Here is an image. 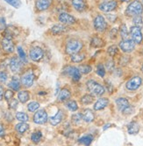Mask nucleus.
I'll return each mask as SVG.
<instances>
[{"label":"nucleus","mask_w":143,"mask_h":146,"mask_svg":"<svg viewBox=\"0 0 143 146\" xmlns=\"http://www.w3.org/2000/svg\"><path fill=\"white\" fill-rule=\"evenodd\" d=\"M86 86H87V89L89 90V92L90 94H92L93 96H100L104 95V93H105V88L100 83L94 81V80H89L86 82Z\"/></svg>","instance_id":"1"},{"label":"nucleus","mask_w":143,"mask_h":146,"mask_svg":"<svg viewBox=\"0 0 143 146\" xmlns=\"http://www.w3.org/2000/svg\"><path fill=\"white\" fill-rule=\"evenodd\" d=\"M83 42L78 40V39H70L68 41L66 45V54L69 55H73L75 54H77L82 48H83Z\"/></svg>","instance_id":"2"},{"label":"nucleus","mask_w":143,"mask_h":146,"mask_svg":"<svg viewBox=\"0 0 143 146\" xmlns=\"http://www.w3.org/2000/svg\"><path fill=\"white\" fill-rule=\"evenodd\" d=\"M143 11V6L141 3L138 0H134L130 4L127 8L126 13L128 16H140Z\"/></svg>","instance_id":"3"},{"label":"nucleus","mask_w":143,"mask_h":146,"mask_svg":"<svg viewBox=\"0 0 143 146\" xmlns=\"http://www.w3.org/2000/svg\"><path fill=\"white\" fill-rule=\"evenodd\" d=\"M63 73L66 74L69 76H70L74 82H78L81 79V73H80L78 68L71 67V66H67V67L63 69Z\"/></svg>","instance_id":"4"},{"label":"nucleus","mask_w":143,"mask_h":146,"mask_svg":"<svg viewBox=\"0 0 143 146\" xmlns=\"http://www.w3.org/2000/svg\"><path fill=\"white\" fill-rule=\"evenodd\" d=\"M34 80H35V76H34L33 72L32 70H28L21 76L20 81H21V83L25 88H30L31 86H33Z\"/></svg>","instance_id":"5"},{"label":"nucleus","mask_w":143,"mask_h":146,"mask_svg":"<svg viewBox=\"0 0 143 146\" xmlns=\"http://www.w3.org/2000/svg\"><path fill=\"white\" fill-rule=\"evenodd\" d=\"M142 83V79L140 76H134L131 78L126 84V89L129 91H134L137 90Z\"/></svg>","instance_id":"6"},{"label":"nucleus","mask_w":143,"mask_h":146,"mask_svg":"<svg viewBox=\"0 0 143 146\" xmlns=\"http://www.w3.org/2000/svg\"><path fill=\"white\" fill-rule=\"evenodd\" d=\"M44 56V51L39 46H34L30 49L29 57L33 61H40Z\"/></svg>","instance_id":"7"},{"label":"nucleus","mask_w":143,"mask_h":146,"mask_svg":"<svg viewBox=\"0 0 143 146\" xmlns=\"http://www.w3.org/2000/svg\"><path fill=\"white\" fill-rule=\"evenodd\" d=\"M47 121V114L44 110H39L33 115V122L37 124H44Z\"/></svg>","instance_id":"8"},{"label":"nucleus","mask_w":143,"mask_h":146,"mask_svg":"<svg viewBox=\"0 0 143 146\" xmlns=\"http://www.w3.org/2000/svg\"><path fill=\"white\" fill-rule=\"evenodd\" d=\"M106 21L105 19V17H103L102 15H98L95 19H94V28L98 32H103L106 29Z\"/></svg>","instance_id":"9"},{"label":"nucleus","mask_w":143,"mask_h":146,"mask_svg":"<svg viewBox=\"0 0 143 146\" xmlns=\"http://www.w3.org/2000/svg\"><path fill=\"white\" fill-rule=\"evenodd\" d=\"M130 35L132 37V40L136 43V44H140L142 41V33L140 31V28L137 27V26H132L131 30H130Z\"/></svg>","instance_id":"10"},{"label":"nucleus","mask_w":143,"mask_h":146,"mask_svg":"<svg viewBox=\"0 0 143 146\" xmlns=\"http://www.w3.org/2000/svg\"><path fill=\"white\" fill-rule=\"evenodd\" d=\"M117 5H118V4H117L115 0H112V1H107V2H104V3L100 4L98 8L103 12H110V11L115 10Z\"/></svg>","instance_id":"11"},{"label":"nucleus","mask_w":143,"mask_h":146,"mask_svg":"<svg viewBox=\"0 0 143 146\" xmlns=\"http://www.w3.org/2000/svg\"><path fill=\"white\" fill-rule=\"evenodd\" d=\"M120 47L123 52H130L134 49L135 43L132 40V39H123V40L120 43Z\"/></svg>","instance_id":"12"},{"label":"nucleus","mask_w":143,"mask_h":146,"mask_svg":"<svg viewBox=\"0 0 143 146\" xmlns=\"http://www.w3.org/2000/svg\"><path fill=\"white\" fill-rule=\"evenodd\" d=\"M21 60L19 59L17 56L12 57L9 61V67L10 69L13 73H18L21 69Z\"/></svg>","instance_id":"13"},{"label":"nucleus","mask_w":143,"mask_h":146,"mask_svg":"<svg viewBox=\"0 0 143 146\" xmlns=\"http://www.w3.org/2000/svg\"><path fill=\"white\" fill-rule=\"evenodd\" d=\"M2 48L3 50L7 52V54H11V52H13L14 51V44L11 41V39H9L7 38H4L2 39Z\"/></svg>","instance_id":"14"},{"label":"nucleus","mask_w":143,"mask_h":146,"mask_svg":"<svg viewBox=\"0 0 143 146\" xmlns=\"http://www.w3.org/2000/svg\"><path fill=\"white\" fill-rule=\"evenodd\" d=\"M59 21L66 24V25H73L74 23H76V19L73 16H71L69 13H61L59 15Z\"/></svg>","instance_id":"15"},{"label":"nucleus","mask_w":143,"mask_h":146,"mask_svg":"<svg viewBox=\"0 0 143 146\" xmlns=\"http://www.w3.org/2000/svg\"><path fill=\"white\" fill-rule=\"evenodd\" d=\"M82 116H83V120L86 123H92L95 119V115L93 111L90 109L84 110L82 113Z\"/></svg>","instance_id":"16"},{"label":"nucleus","mask_w":143,"mask_h":146,"mask_svg":"<svg viewBox=\"0 0 143 146\" xmlns=\"http://www.w3.org/2000/svg\"><path fill=\"white\" fill-rule=\"evenodd\" d=\"M62 118H63V112L61 110H58L55 115L51 116L49 118V122H50L51 125L56 126L62 121Z\"/></svg>","instance_id":"17"},{"label":"nucleus","mask_w":143,"mask_h":146,"mask_svg":"<svg viewBox=\"0 0 143 146\" xmlns=\"http://www.w3.org/2000/svg\"><path fill=\"white\" fill-rule=\"evenodd\" d=\"M71 96V93L68 88H62L60 90L59 94H58V101L61 102H63L65 101H68Z\"/></svg>","instance_id":"18"},{"label":"nucleus","mask_w":143,"mask_h":146,"mask_svg":"<svg viewBox=\"0 0 143 146\" xmlns=\"http://www.w3.org/2000/svg\"><path fill=\"white\" fill-rule=\"evenodd\" d=\"M108 103H109V100L107 98H105V97L100 98L94 104V110L97 111L102 110L106 107V106L108 105Z\"/></svg>","instance_id":"19"},{"label":"nucleus","mask_w":143,"mask_h":146,"mask_svg":"<svg viewBox=\"0 0 143 146\" xmlns=\"http://www.w3.org/2000/svg\"><path fill=\"white\" fill-rule=\"evenodd\" d=\"M116 104H117V106H118L119 110L121 111V112L130 106L128 100L126 98H124V97H120V98L117 99L116 100Z\"/></svg>","instance_id":"20"},{"label":"nucleus","mask_w":143,"mask_h":146,"mask_svg":"<svg viewBox=\"0 0 143 146\" xmlns=\"http://www.w3.org/2000/svg\"><path fill=\"white\" fill-rule=\"evenodd\" d=\"M50 5H51L50 0H37L36 1V8L40 11L47 10Z\"/></svg>","instance_id":"21"},{"label":"nucleus","mask_w":143,"mask_h":146,"mask_svg":"<svg viewBox=\"0 0 143 146\" xmlns=\"http://www.w3.org/2000/svg\"><path fill=\"white\" fill-rule=\"evenodd\" d=\"M73 7L78 11H84L86 9V3L84 0H71Z\"/></svg>","instance_id":"22"},{"label":"nucleus","mask_w":143,"mask_h":146,"mask_svg":"<svg viewBox=\"0 0 143 146\" xmlns=\"http://www.w3.org/2000/svg\"><path fill=\"white\" fill-rule=\"evenodd\" d=\"M140 130V126L136 122H131L127 126V131L130 135H136Z\"/></svg>","instance_id":"23"},{"label":"nucleus","mask_w":143,"mask_h":146,"mask_svg":"<svg viewBox=\"0 0 143 146\" xmlns=\"http://www.w3.org/2000/svg\"><path fill=\"white\" fill-rule=\"evenodd\" d=\"M67 31V27L63 25H55L53 27L51 28V33L53 34H61Z\"/></svg>","instance_id":"24"},{"label":"nucleus","mask_w":143,"mask_h":146,"mask_svg":"<svg viewBox=\"0 0 143 146\" xmlns=\"http://www.w3.org/2000/svg\"><path fill=\"white\" fill-rule=\"evenodd\" d=\"M18 99L22 103L28 102V100L30 99V93L28 91H27V90L19 91L18 93Z\"/></svg>","instance_id":"25"},{"label":"nucleus","mask_w":143,"mask_h":146,"mask_svg":"<svg viewBox=\"0 0 143 146\" xmlns=\"http://www.w3.org/2000/svg\"><path fill=\"white\" fill-rule=\"evenodd\" d=\"M9 88H11L12 90L14 91H19V88H20V82L18 77L16 76H13L11 79V81L10 82V83L8 84Z\"/></svg>","instance_id":"26"},{"label":"nucleus","mask_w":143,"mask_h":146,"mask_svg":"<svg viewBox=\"0 0 143 146\" xmlns=\"http://www.w3.org/2000/svg\"><path fill=\"white\" fill-rule=\"evenodd\" d=\"M92 141H93V137L92 135H86V136H84L78 139V143H83L86 146H89L90 143H92Z\"/></svg>","instance_id":"27"},{"label":"nucleus","mask_w":143,"mask_h":146,"mask_svg":"<svg viewBox=\"0 0 143 146\" xmlns=\"http://www.w3.org/2000/svg\"><path fill=\"white\" fill-rule=\"evenodd\" d=\"M84 59H85V54H82V52H77V54L71 55V61L75 63L82 62Z\"/></svg>","instance_id":"28"},{"label":"nucleus","mask_w":143,"mask_h":146,"mask_svg":"<svg viewBox=\"0 0 143 146\" xmlns=\"http://www.w3.org/2000/svg\"><path fill=\"white\" fill-rule=\"evenodd\" d=\"M15 129L19 132V133H25V131L29 129V125L27 123H18L15 126Z\"/></svg>","instance_id":"29"},{"label":"nucleus","mask_w":143,"mask_h":146,"mask_svg":"<svg viewBox=\"0 0 143 146\" xmlns=\"http://www.w3.org/2000/svg\"><path fill=\"white\" fill-rule=\"evenodd\" d=\"M92 46L93 47H102L104 46V44L105 42L103 41V39L101 38H98V37H94L92 40Z\"/></svg>","instance_id":"30"},{"label":"nucleus","mask_w":143,"mask_h":146,"mask_svg":"<svg viewBox=\"0 0 143 146\" xmlns=\"http://www.w3.org/2000/svg\"><path fill=\"white\" fill-rule=\"evenodd\" d=\"M41 137H42V134L41 131H35L32 134L31 136V140L34 143H38L41 140Z\"/></svg>","instance_id":"31"},{"label":"nucleus","mask_w":143,"mask_h":146,"mask_svg":"<svg viewBox=\"0 0 143 146\" xmlns=\"http://www.w3.org/2000/svg\"><path fill=\"white\" fill-rule=\"evenodd\" d=\"M78 69L81 73V74H87L92 72V68L90 65H81L78 67Z\"/></svg>","instance_id":"32"},{"label":"nucleus","mask_w":143,"mask_h":146,"mask_svg":"<svg viewBox=\"0 0 143 146\" xmlns=\"http://www.w3.org/2000/svg\"><path fill=\"white\" fill-rule=\"evenodd\" d=\"M93 100H94V98H93V96H92V95L87 94V95H84V96L81 98V102H82L83 104H84V105H89V104H90V103H92Z\"/></svg>","instance_id":"33"},{"label":"nucleus","mask_w":143,"mask_h":146,"mask_svg":"<svg viewBox=\"0 0 143 146\" xmlns=\"http://www.w3.org/2000/svg\"><path fill=\"white\" fill-rule=\"evenodd\" d=\"M39 108H40V103L37 102H31L27 105V110L30 112H35L39 110Z\"/></svg>","instance_id":"34"},{"label":"nucleus","mask_w":143,"mask_h":146,"mask_svg":"<svg viewBox=\"0 0 143 146\" xmlns=\"http://www.w3.org/2000/svg\"><path fill=\"white\" fill-rule=\"evenodd\" d=\"M120 36L123 39H127L128 38V31H127V27L125 24L121 25L120 28Z\"/></svg>","instance_id":"35"},{"label":"nucleus","mask_w":143,"mask_h":146,"mask_svg":"<svg viewBox=\"0 0 143 146\" xmlns=\"http://www.w3.org/2000/svg\"><path fill=\"white\" fill-rule=\"evenodd\" d=\"M16 118L18 119L19 121L23 122V123L27 122V121H28V119H29L28 115H27V114H25V113H24V112H18V113L16 114Z\"/></svg>","instance_id":"36"},{"label":"nucleus","mask_w":143,"mask_h":146,"mask_svg":"<svg viewBox=\"0 0 143 146\" xmlns=\"http://www.w3.org/2000/svg\"><path fill=\"white\" fill-rule=\"evenodd\" d=\"M66 106L70 111H76L78 110V105H77L76 101H69L67 102Z\"/></svg>","instance_id":"37"},{"label":"nucleus","mask_w":143,"mask_h":146,"mask_svg":"<svg viewBox=\"0 0 143 146\" xmlns=\"http://www.w3.org/2000/svg\"><path fill=\"white\" fill-rule=\"evenodd\" d=\"M118 52H119V48H118V46H117L116 45H112V46H109L108 49H107L108 54L110 56H112V57L115 56L117 54H118Z\"/></svg>","instance_id":"38"},{"label":"nucleus","mask_w":143,"mask_h":146,"mask_svg":"<svg viewBox=\"0 0 143 146\" xmlns=\"http://www.w3.org/2000/svg\"><path fill=\"white\" fill-rule=\"evenodd\" d=\"M134 26H137L139 28H141L143 26V19L140 16H135L133 19Z\"/></svg>","instance_id":"39"},{"label":"nucleus","mask_w":143,"mask_h":146,"mask_svg":"<svg viewBox=\"0 0 143 146\" xmlns=\"http://www.w3.org/2000/svg\"><path fill=\"white\" fill-rule=\"evenodd\" d=\"M7 4H9L10 5H11L14 8H19L21 5V1L20 0H4Z\"/></svg>","instance_id":"40"},{"label":"nucleus","mask_w":143,"mask_h":146,"mask_svg":"<svg viewBox=\"0 0 143 146\" xmlns=\"http://www.w3.org/2000/svg\"><path fill=\"white\" fill-rule=\"evenodd\" d=\"M18 52H19V57L23 62H27V55H25V52H24L23 48L21 46H18Z\"/></svg>","instance_id":"41"},{"label":"nucleus","mask_w":143,"mask_h":146,"mask_svg":"<svg viewBox=\"0 0 143 146\" xmlns=\"http://www.w3.org/2000/svg\"><path fill=\"white\" fill-rule=\"evenodd\" d=\"M71 120H72V123H76V124L79 123L83 120L82 114L78 113V114H75V115H73L72 117H71Z\"/></svg>","instance_id":"42"},{"label":"nucleus","mask_w":143,"mask_h":146,"mask_svg":"<svg viewBox=\"0 0 143 146\" xmlns=\"http://www.w3.org/2000/svg\"><path fill=\"white\" fill-rule=\"evenodd\" d=\"M97 74L100 77L105 76V74H106V68H105V67H104L102 64L98 65V67H97Z\"/></svg>","instance_id":"43"},{"label":"nucleus","mask_w":143,"mask_h":146,"mask_svg":"<svg viewBox=\"0 0 143 146\" xmlns=\"http://www.w3.org/2000/svg\"><path fill=\"white\" fill-rule=\"evenodd\" d=\"M18 104H19V102L16 99L10 100V102H9V108L11 109V110H16L17 107H18Z\"/></svg>","instance_id":"44"},{"label":"nucleus","mask_w":143,"mask_h":146,"mask_svg":"<svg viewBox=\"0 0 143 146\" xmlns=\"http://www.w3.org/2000/svg\"><path fill=\"white\" fill-rule=\"evenodd\" d=\"M13 92H12L11 90H10V89H8V90H6L5 92V94H4V96H5V99L6 100V101H10V100H11L12 99V97H13Z\"/></svg>","instance_id":"45"},{"label":"nucleus","mask_w":143,"mask_h":146,"mask_svg":"<svg viewBox=\"0 0 143 146\" xmlns=\"http://www.w3.org/2000/svg\"><path fill=\"white\" fill-rule=\"evenodd\" d=\"M7 74L5 72L0 71V83H5L7 81Z\"/></svg>","instance_id":"46"},{"label":"nucleus","mask_w":143,"mask_h":146,"mask_svg":"<svg viewBox=\"0 0 143 146\" xmlns=\"http://www.w3.org/2000/svg\"><path fill=\"white\" fill-rule=\"evenodd\" d=\"M6 28V23L4 18H0V31H3Z\"/></svg>","instance_id":"47"},{"label":"nucleus","mask_w":143,"mask_h":146,"mask_svg":"<svg viewBox=\"0 0 143 146\" xmlns=\"http://www.w3.org/2000/svg\"><path fill=\"white\" fill-rule=\"evenodd\" d=\"M117 35H118V30H117L116 28H113L111 33H110V37L112 38V39H115L117 38Z\"/></svg>","instance_id":"48"},{"label":"nucleus","mask_w":143,"mask_h":146,"mask_svg":"<svg viewBox=\"0 0 143 146\" xmlns=\"http://www.w3.org/2000/svg\"><path fill=\"white\" fill-rule=\"evenodd\" d=\"M133 111H134V109L131 107V106H129L128 108H126L125 110H123V111H122V113H123V114H125V115H129V114H131Z\"/></svg>","instance_id":"49"},{"label":"nucleus","mask_w":143,"mask_h":146,"mask_svg":"<svg viewBox=\"0 0 143 146\" xmlns=\"http://www.w3.org/2000/svg\"><path fill=\"white\" fill-rule=\"evenodd\" d=\"M113 67H114V63H113L112 60L107 61V63H106V68H107V69H108L109 71H111V70L113 68Z\"/></svg>","instance_id":"50"},{"label":"nucleus","mask_w":143,"mask_h":146,"mask_svg":"<svg viewBox=\"0 0 143 146\" xmlns=\"http://www.w3.org/2000/svg\"><path fill=\"white\" fill-rule=\"evenodd\" d=\"M5 135V127L2 123H0V137H3Z\"/></svg>","instance_id":"51"},{"label":"nucleus","mask_w":143,"mask_h":146,"mask_svg":"<svg viewBox=\"0 0 143 146\" xmlns=\"http://www.w3.org/2000/svg\"><path fill=\"white\" fill-rule=\"evenodd\" d=\"M3 96H4V89L1 86H0V101H2Z\"/></svg>","instance_id":"52"},{"label":"nucleus","mask_w":143,"mask_h":146,"mask_svg":"<svg viewBox=\"0 0 143 146\" xmlns=\"http://www.w3.org/2000/svg\"><path fill=\"white\" fill-rule=\"evenodd\" d=\"M108 19L110 21H115L116 20V16L115 15H108Z\"/></svg>","instance_id":"53"},{"label":"nucleus","mask_w":143,"mask_h":146,"mask_svg":"<svg viewBox=\"0 0 143 146\" xmlns=\"http://www.w3.org/2000/svg\"><path fill=\"white\" fill-rule=\"evenodd\" d=\"M106 85H107V88H108V90L110 91V92H112V84L111 83H109L108 82H106Z\"/></svg>","instance_id":"54"},{"label":"nucleus","mask_w":143,"mask_h":146,"mask_svg":"<svg viewBox=\"0 0 143 146\" xmlns=\"http://www.w3.org/2000/svg\"><path fill=\"white\" fill-rule=\"evenodd\" d=\"M110 126H111V124H106V125H105V127H104V129L106 130V129L108 127H110Z\"/></svg>","instance_id":"55"},{"label":"nucleus","mask_w":143,"mask_h":146,"mask_svg":"<svg viewBox=\"0 0 143 146\" xmlns=\"http://www.w3.org/2000/svg\"><path fill=\"white\" fill-rule=\"evenodd\" d=\"M120 1H122V2H128V1H130V0H120Z\"/></svg>","instance_id":"56"},{"label":"nucleus","mask_w":143,"mask_h":146,"mask_svg":"<svg viewBox=\"0 0 143 146\" xmlns=\"http://www.w3.org/2000/svg\"><path fill=\"white\" fill-rule=\"evenodd\" d=\"M141 69H142V72H143V64H142V68H141Z\"/></svg>","instance_id":"57"}]
</instances>
